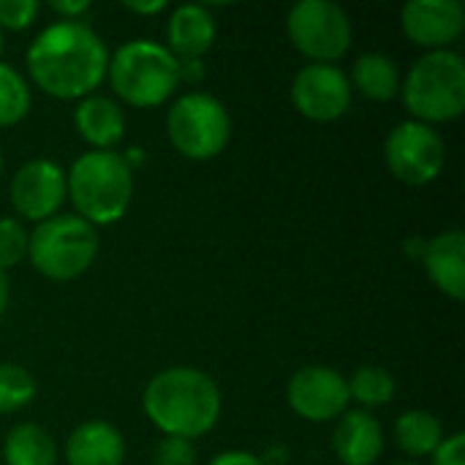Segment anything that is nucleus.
I'll return each instance as SVG.
<instances>
[{"instance_id":"1","label":"nucleus","mask_w":465,"mask_h":465,"mask_svg":"<svg viewBox=\"0 0 465 465\" xmlns=\"http://www.w3.org/2000/svg\"><path fill=\"white\" fill-rule=\"evenodd\" d=\"M109 52L101 35L79 22L57 19L27 49V71L35 87L54 98H87L104 82Z\"/></svg>"},{"instance_id":"2","label":"nucleus","mask_w":465,"mask_h":465,"mask_svg":"<svg viewBox=\"0 0 465 465\" xmlns=\"http://www.w3.org/2000/svg\"><path fill=\"white\" fill-rule=\"evenodd\" d=\"M142 406L163 436L193 441L218 425L223 398L204 371L166 368L147 381Z\"/></svg>"},{"instance_id":"3","label":"nucleus","mask_w":465,"mask_h":465,"mask_svg":"<svg viewBox=\"0 0 465 465\" xmlns=\"http://www.w3.org/2000/svg\"><path fill=\"white\" fill-rule=\"evenodd\" d=\"M65 183L76 215L90 226L120 221L134 199V169L128 158L114 150L82 153L65 174Z\"/></svg>"},{"instance_id":"4","label":"nucleus","mask_w":465,"mask_h":465,"mask_svg":"<svg viewBox=\"0 0 465 465\" xmlns=\"http://www.w3.org/2000/svg\"><path fill=\"white\" fill-rule=\"evenodd\" d=\"M106 76L114 93L139 109L163 104L180 84V60L150 38L123 44L106 65Z\"/></svg>"},{"instance_id":"5","label":"nucleus","mask_w":465,"mask_h":465,"mask_svg":"<svg viewBox=\"0 0 465 465\" xmlns=\"http://www.w3.org/2000/svg\"><path fill=\"white\" fill-rule=\"evenodd\" d=\"M403 104L417 123H447L465 109V60L452 49L422 54L401 84Z\"/></svg>"},{"instance_id":"6","label":"nucleus","mask_w":465,"mask_h":465,"mask_svg":"<svg viewBox=\"0 0 465 465\" xmlns=\"http://www.w3.org/2000/svg\"><path fill=\"white\" fill-rule=\"evenodd\" d=\"M27 256L44 278L74 281L95 262L98 232L79 215H52L33 229Z\"/></svg>"},{"instance_id":"7","label":"nucleus","mask_w":465,"mask_h":465,"mask_svg":"<svg viewBox=\"0 0 465 465\" xmlns=\"http://www.w3.org/2000/svg\"><path fill=\"white\" fill-rule=\"evenodd\" d=\"M166 131L177 153L193 161H210L223 153L232 136L226 106L210 93H185L166 114Z\"/></svg>"},{"instance_id":"8","label":"nucleus","mask_w":465,"mask_h":465,"mask_svg":"<svg viewBox=\"0 0 465 465\" xmlns=\"http://www.w3.org/2000/svg\"><path fill=\"white\" fill-rule=\"evenodd\" d=\"M286 30L311 63H335L351 46V19L332 0H300L286 16Z\"/></svg>"},{"instance_id":"9","label":"nucleus","mask_w":465,"mask_h":465,"mask_svg":"<svg viewBox=\"0 0 465 465\" xmlns=\"http://www.w3.org/2000/svg\"><path fill=\"white\" fill-rule=\"evenodd\" d=\"M384 155H387V166L398 180L409 185H428L444 169L447 144L433 125L406 120L390 131Z\"/></svg>"},{"instance_id":"10","label":"nucleus","mask_w":465,"mask_h":465,"mask_svg":"<svg viewBox=\"0 0 465 465\" xmlns=\"http://www.w3.org/2000/svg\"><path fill=\"white\" fill-rule=\"evenodd\" d=\"M286 401L292 411L308 422H330L349 411V384L327 365H305L289 379Z\"/></svg>"},{"instance_id":"11","label":"nucleus","mask_w":465,"mask_h":465,"mask_svg":"<svg viewBox=\"0 0 465 465\" xmlns=\"http://www.w3.org/2000/svg\"><path fill=\"white\" fill-rule=\"evenodd\" d=\"M292 101L308 120L332 123L351 106V82L332 63H311L294 76Z\"/></svg>"},{"instance_id":"12","label":"nucleus","mask_w":465,"mask_h":465,"mask_svg":"<svg viewBox=\"0 0 465 465\" xmlns=\"http://www.w3.org/2000/svg\"><path fill=\"white\" fill-rule=\"evenodd\" d=\"M68 196L65 172L49 158H33L16 169L11 177V204L27 221H46L57 215Z\"/></svg>"},{"instance_id":"13","label":"nucleus","mask_w":465,"mask_h":465,"mask_svg":"<svg viewBox=\"0 0 465 465\" xmlns=\"http://www.w3.org/2000/svg\"><path fill=\"white\" fill-rule=\"evenodd\" d=\"M401 25L406 35L436 52L450 49L465 30V8L460 0H411L401 11Z\"/></svg>"},{"instance_id":"14","label":"nucleus","mask_w":465,"mask_h":465,"mask_svg":"<svg viewBox=\"0 0 465 465\" xmlns=\"http://www.w3.org/2000/svg\"><path fill=\"white\" fill-rule=\"evenodd\" d=\"M332 450L343 465H373L384 450V430L368 411H346L338 420Z\"/></svg>"},{"instance_id":"15","label":"nucleus","mask_w":465,"mask_h":465,"mask_svg":"<svg viewBox=\"0 0 465 465\" xmlns=\"http://www.w3.org/2000/svg\"><path fill=\"white\" fill-rule=\"evenodd\" d=\"M125 439L123 433L104 420L82 422L65 441L68 465H123Z\"/></svg>"},{"instance_id":"16","label":"nucleus","mask_w":465,"mask_h":465,"mask_svg":"<svg viewBox=\"0 0 465 465\" xmlns=\"http://www.w3.org/2000/svg\"><path fill=\"white\" fill-rule=\"evenodd\" d=\"M425 270L439 292L452 300L465 294V234L460 229L436 234L422 251Z\"/></svg>"},{"instance_id":"17","label":"nucleus","mask_w":465,"mask_h":465,"mask_svg":"<svg viewBox=\"0 0 465 465\" xmlns=\"http://www.w3.org/2000/svg\"><path fill=\"white\" fill-rule=\"evenodd\" d=\"M169 52L177 60H199L215 41V16L199 3L174 8L169 19Z\"/></svg>"},{"instance_id":"18","label":"nucleus","mask_w":465,"mask_h":465,"mask_svg":"<svg viewBox=\"0 0 465 465\" xmlns=\"http://www.w3.org/2000/svg\"><path fill=\"white\" fill-rule=\"evenodd\" d=\"M76 131L93 150H112L125 134V114L109 95H87L74 109Z\"/></svg>"},{"instance_id":"19","label":"nucleus","mask_w":465,"mask_h":465,"mask_svg":"<svg viewBox=\"0 0 465 465\" xmlns=\"http://www.w3.org/2000/svg\"><path fill=\"white\" fill-rule=\"evenodd\" d=\"M351 82L362 95L373 101H390L401 93V71L395 60L381 52H365L362 57H357L351 68Z\"/></svg>"},{"instance_id":"20","label":"nucleus","mask_w":465,"mask_h":465,"mask_svg":"<svg viewBox=\"0 0 465 465\" xmlns=\"http://www.w3.org/2000/svg\"><path fill=\"white\" fill-rule=\"evenodd\" d=\"M3 460L5 465H54L57 447H54V439L41 425L22 422L5 436Z\"/></svg>"},{"instance_id":"21","label":"nucleus","mask_w":465,"mask_h":465,"mask_svg":"<svg viewBox=\"0 0 465 465\" xmlns=\"http://www.w3.org/2000/svg\"><path fill=\"white\" fill-rule=\"evenodd\" d=\"M395 441L406 455L425 458V455H433L439 444L444 441V428L436 414L414 409V411H406L395 422Z\"/></svg>"},{"instance_id":"22","label":"nucleus","mask_w":465,"mask_h":465,"mask_svg":"<svg viewBox=\"0 0 465 465\" xmlns=\"http://www.w3.org/2000/svg\"><path fill=\"white\" fill-rule=\"evenodd\" d=\"M349 384V398L362 406H387L395 398V376L379 365H362L354 371Z\"/></svg>"},{"instance_id":"23","label":"nucleus","mask_w":465,"mask_h":465,"mask_svg":"<svg viewBox=\"0 0 465 465\" xmlns=\"http://www.w3.org/2000/svg\"><path fill=\"white\" fill-rule=\"evenodd\" d=\"M30 112V84L27 79L11 68L8 63H0V128L16 125Z\"/></svg>"},{"instance_id":"24","label":"nucleus","mask_w":465,"mask_h":465,"mask_svg":"<svg viewBox=\"0 0 465 465\" xmlns=\"http://www.w3.org/2000/svg\"><path fill=\"white\" fill-rule=\"evenodd\" d=\"M35 398L33 376L16 362H0V414L22 411Z\"/></svg>"},{"instance_id":"25","label":"nucleus","mask_w":465,"mask_h":465,"mask_svg":"<svg viewBox=\"0 0 465 465\" xmlns=\"http://www.w3.org/2000/svg\"><path fill=\"white\" fill-rule=\"evenodd\" d=\"M27 229L16 218H0V270L16 267L27 256Z\"/></svg>"},{"instance_id":"26","label":"nucleus","mask_w":465,"mask_h":465,"mask_svg":"<svg viewBox=\"0 0 465 465\" xmlns=\"http://www.w3.org/2000/svg\"><path fill=\"white\" fill-rule=\"evenodd\" d=\"M153 465H196V450L193 441L185 439H161L153 452Z\"/></svg>"},{"instance_id":"27","label":"nucleus","mask_w":465,"mask_h":465,"mask_svg":"<svg viewBox=\"0 0 465 465\" xmlns=\"http://www.w3.org/2000/svg\"><path fill=\"white\" fill-rule=\"evenodd\" d=\"M38 0H0V27L25 30L38 16Z\"/></svg>"},{"instance_id":"28","label":"nucleus","mask_w":465,"mask_h":465,"mask_svg":"<svg viewBox=\"0 0 465 465\" xmlns=\"http://www.w3.org/2000/svg\"><path fill=\"white\" fill-rule=\"evenodd\" d=\"M433 465H465V433L444 439L433 452Z\"/></svg>"},{"instance_id":"29","label":"nucleus","mask_w":465,"mask_h":465,"mask_svg":"<svg viewBox=\"0 0 465 465\" xmlns=\"http://www.w3.org/2000/svg\"><path fill=\"white\" fill-rule=\"evenodd\" d=\"M52 11L65 22H79V16L90 11V3L87 0H54Z\"/></svg>"},{"instance_id":"30","label":"nucleus","mask_w":465,"mask_h":465,"mask_svg":"<svg viewBox=\"0 0 465 465\" xmlns=\"http://www.w3.org/2000/svg\"><path fill=\"white\" fill-rule=\"evenodd\" d=\"M210 465H264V460L256 458V455H251V452L232 450V452H221L218 458H213Z\"/></svg>"},{"instance_id":"31","label":"nucleus","mask_w":465,"mask_h":465,"mask_svg":"<svg viewBox=\"0 0 465 465\" xmlns=\"http://www.w3.org/2000/svg\"><path fill=\"white\" fill-rule=\"evenodd\" d=\"M125 8H131L134 14H155V11H163L166 3L163 0H153V3H136V0H128Z\"/></svg>"},{"instance_id":"32","label":"nucleus","mask_w":465,"mask_h":465,"mask_svg":"<svg viewBox=\"0 0 465 465\" xmlns=\"http://www.w3.org/2000/svg\"><path fill=\"white\" fill-rule=\"evenodd\" d=\"M8 308V281H5V272L0 270V316L5 313Z\"/></svg>"},{"instance_id":"33","label":"nucleus","mask_w":465,"mask_h":465,"mask_svg":"<svg viewBox=\"0 0 465 465\" xmlns=\"http://www.w3.org/2000/svg\"><path fill=\"white\" fill-rule=\"evenodd\" d=\"M0 54H3V30H0Z\"/></svg>"},{"instance_id":"34","label":"nucleus","mask_w":465,"mask_h":465,"mask_svg":"<svg viewBox=\"0 0 465 465\" xmlns=\"http://www.w3.org/2000/svg\"><path fill=\"white\" fill-rule=\"evenodd\" d=\"M0 172H3V153H0Z\"/></svg>"},{"instance_id":"35","label":"nucleus","mask_w":465,"mask_h":465,"mask_svg":"<svg viewBox=\"0 0 465 465\" xmlns=\"http://www.w3.org/2000/svg\"><path fill=\"white\" fill-rule=\"evenodd\" d=\"M398 465H420V463H398Z\"/></svg>"}]
</instances>
